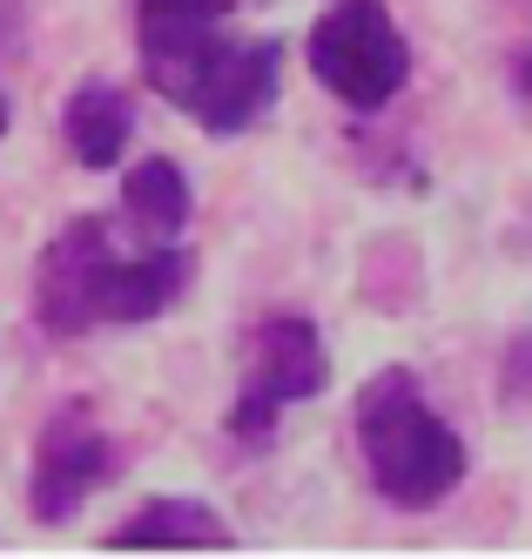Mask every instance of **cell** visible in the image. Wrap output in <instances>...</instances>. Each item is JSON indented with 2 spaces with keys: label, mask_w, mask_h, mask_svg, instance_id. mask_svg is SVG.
<instances>
[{
  "label": "cell",
  "mask_w": 532,
  "mask_h": 559,
  "mask_svg": "<svg viewBox=\"0 0 532 559\" xmlns=\"http://www.w3.org/2000/svg\"><path fill=\"white\" fill-rule=\"evenodd\" d=\"M61 129H68V148L81 155V169H115L121 148H129V129H135L129 95L108 88V82L74 88V95H68V115H61Z\"/></svg>",
  "instance_id": "cell-8"
},
{
  "label": "cell",
  "mask_w": 532,
  "mask_h": 559,
  "mask_svg": "<svg viewBox=\"0 0 532 559\" xmlns=\"http://www.w3.org/2000/svg\"><path fill=\"white\" fill-rule=\"evenodd\" d=\"M236 0H135L142 74L162 102L210 135H243L276 102V41H229L216 27Z\"/></svg>",
  "instance_id": "cell-1"
},
{
  "label": "cell",
  "mask_w": 532,
  "mask_h": 559,
  "mask_svg": "<svg viewBox=\"0 0 532 559\" xmlns=\"http://www.w3.org/2000/svg\"><path fill=\"white\" fill-rule=\"evenodd\" d=\"M121 210H129V223H135L142 236L169 243V236L189 223V182H182V169L169 163V155H149V163H135L129 182H121Z\"/></svg>",
  "instance_id": "cell-9"
},
{
  "label": "cell",
  "mask_w": 532,
  "mask_h": 559,
  "mask_svg": "<svg viewBox=\"0 0 532 559\" xmlns=\"http://www.w3.org/2000/svg\"><path fill=\"white\" fill-rule=\"evenodd\" d=\"M499 397L506 405H532V331H519L506 344V365H499Z\"/></svg>",
  "instance_id": "cell-10"
},
{
  "label": "cell",
  "mask_w": 532,
  "mask_h": 559,
  "mask_svg": "<svg viewBox=\"0 0 532 559\" xmlns=\"http://www.w3.org/2000/svg\"><path fill=\"white\" fill-rule=\"evenodd\" d=\"M323 337L310 317H263L250 337V371H243L236 412H229V438L236 445H270V431L283 418V405H304L323 391Z\"/></svg>",
  "instance_id": "cell-5"
},
{
  "label": "cell",
  "mask_w": 532,
  "mask_h": 559,
  "mask_svg": "<svg viewBox=\"0 0 532 559\" xmlns=\"http://www.w3.org/2000/svg\"><path fill=\"white\" fill-rule=\"evenodd\" d=\"M512 88H519V95H532V55H519V68H512Z\"/></svg>",
  "instance_id": "cell-11"
},
{
  "label": "cell",
  "mask_w": 532,
  "mask_h": 559,
  "mask_svg": "<svg viewBox=\"0 0 532 559\" xmlns=\"http://www.w3.org/2000/svg\"><path fill=\"white\" fill-rule=\"evenodd\" d=\"M0 129H8V102H0Z\"/></svg>",
  "instance_id": "cell-12"
},
{
  "label": "cell",
  "mask_w": 532,
  "mask_h": 559,
  "mask_svg": "<svg viewBox=\"0 0 532 559\" xmlns=\"http://www.w3.org/2000/svg\"><path fill=\"white\" fill-rule=\"evenodd\" d=\"M115 465L121 459L108 445V431H95L81 405H61L48 418V431H40V445H34L27 512L40 519V526H68V519L88 506V492L102 486V478H115Z\"/></svg>",
  "instance_id": "cell-6"
},
{
  "label": "cell",
  "mask_w": 532,
  "mask_h": 559,
  "mask_svg": "<svg viewBox=\"0 0 532 559\" xmlns=\"http://www.w3.org/2000/svg\"><path fill=\"white\" fill-rule=\"evenodd\" d=\"M189 290V257L155 243L121 257L102 216H74L34 263V317L55 337H88L102 324H149Z\"/></svg>",
  "instance_id": "cell-2"
},
{
  "label": "cell",
  "mask_w": 532,
  "mask_h": 559,
  "mask_svg": "<svg viewBox=\"0 0 532 559\" xmlns=\"http://www.w3.org/2000/svg\"><path fill=\"white\" fill-rule=\"evenodd\" d=\"M108 546H121V552H155V546H169V552H229L236 533L196 499H155V506L121 519Z\"/></svg>",
  "instance_id": "cell-7"
},
{
  "label": "cell",
  "mask_w": 532,
  "mask_h": 559,
  "mask_svg": "<svg viewBox=\"0 0 532 559\" xmlns=\"http://www.w3.org/2000/svg\"><path fill=\"white\" fill-rule=\"evenodd\" d=\"M310 68L344 108L378 115L412 74V48H404L398 21L385 14V0H338L310 27Z\"/></svg>",
  "instance_id": "cell-4"
},
{
  "label": "cell",
  "mask_w": 532,
  "mask_h": 559,
  "mask_svg": "<svg viewBox=\"0 0 532 559\" xmlns=\"http://www.w3.org/2000/svg\"><path fill=\"white\" fill-rule=\"evenodd\" d=\"M357 445H364V465H371L378 499L398 512H425L445 492H459V478H465L459 431L425 405L418 378L398 365L357 391Z\"/></svg>",
  "instance_id": "cell-3"
}]
</instances>
